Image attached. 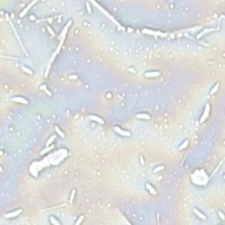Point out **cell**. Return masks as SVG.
<instances>
[{
    "instance_id": "12",
    "label": "cell",
    "mask_w": 225,
    "mask_h": 225,
    "mask_svg": "<svg viewBox=\"0 0 225 225\" xmlns=\"http://www.w3.org/2000/svg\"><path fill=\"white\" fill-rule=\"evenodd\" d=\"M55 131H56V135H58L60 137H62V138H64L65 137V134H64V132L62 130V129L59 128L58 126H56L55 127Z\"/></svg>"
},
{
    "instance_id": "22",
    "label": "cell",
    "mask_w": 225,
    "mask_h": 225,
    "mask_svg": "<svg viewBox=\"0 0 225 225\" xmlns=\"http://www.w3.org/2000/svg\"><path fill=\"white\" fill-rule=\"evenodd\" d=\"M164 169H165V166H164V165H159V166H157V167H156L153 170V172L156 173V172H160V171H163Z\"/></svg>"
},
{
    "instance_id": "15",
    "label": "cell",
    "mask_w": 225,
    "mask_h": 225,
    "mask_svg": "<svg viewBox=\"0 0 225 225\" xmlns=\"http://www.w3.org/2000/svg\"><path fill=\"white\" fill-rule=\"evenodd\" d=\"M212 31H214V29H208V28H205L204 30H202L201 32L200 33L199 35H197V37H196V38H197V39H201L204 35H206V34H208V33H209V32H212Z\"/></svg>"
},
{
    "instance_id": "8",
    "label": "cell",
    "mask_w": 225,
    "mask_h": 225,
    "mask_svg": "<svg viewBox=\"0 0 225 225\" xmlns=\"http://www.w3.org/2000/svg\"><path fill=\"white\" fill-rule=\"evenodd\" d=\"M88 118L90 119V120H93V121L95 122H98V123H99V124H104L105 123V121H104V120L101 117H99V116L98 115H89L88 116Z\"/></svg>"
},
{
    "instance_id": "27",
    "label": "cell",
    "mask_w": 225,
    "mask_h": 225,
    "mask_svg": "<svg viewBox=\"0 0 225 225\" xmlns=\"http://www.w3.org/2000/svg\"><path fill=\"white\" fill-rule=\"evenodd\" d=\"M69 77H70V79H77V75H71Z\"/></svg>"
},
{
    "instance_id": "16",
    "label": "cell",
    "mask_w": 225,
    "mask_h": 225,
    "mask_svg": "<svg viewBox=\"0 0 225 225\" xmlns=\"http://www.w3.org/2000/svg\"><path fill=\"white\" fill-rule=\"evenodd\" d=\"M75 195H76V189L73 188L71 192V194H70V200H69V203L72 204L74 201V199H75Z\"/></svg>"
},
{
    "instance_id": "6",
    "label": "cell",
    "mask_w": 225,
    "mask_h": 225,
    "mask_svg": "<svg viewBox=\"0 0 225 225\" xmlns=\"http://www.w3.org/2000/svg\"><path fill=\"white\" fill-rule=\"evenodd\" d=\"M160 75L161 73L156 71H150L144 73V77H158Z\"/></svg>"
},
{
    "instance_id": "20",
    "label": "cell",
    "mask_w": 225,
    "mask_h": 225,
    "mask_svg": "<svg viewBox=\"0 0 225 225\" xmlns=\"http://www.w3.org/2000/svg\"><path fill=\"white\" fill-rule=\"evenodd\" d=\"M54 149V146H47V148H45L44 150H42L41 151V155H45L46 153H47L48 151H50V150H52Z\"/></svg>"
},
{
    "instance_id": "23",
    "label": "cell",
    "mask_w": 225,
    "mask_h": 225,
    "mask_svg": "<svg viewBox=\"0 0 225 225\" xmlns=\"http://www.w3.org/2000/svg\"><path fill=\"white\" fill-rule=\"evenodd\" d=\"M40 89H41V90L45 91V92L47 93V95H49V96H51V92H50V91L47 90V88L46 87V85H41V87H40Z\"/></svg>"
},
{
    "instance_id": "13",
    "label": "cell",
    "mask_w": 225,
    "mask_h": 225,
    "mask_svg": "<svg viewBox=\"0 0 225 225\" xmlns=\"http://www.w3.org/2000/svg\"><path fill=\"white\" fill-rule=\"evenodd\" d=\"M49 223L53 225H61V222L58 221V219L56 218L54 215H50L49 217Z\"/></svg>"
},
{
    "instance_id": "11",
    "label": "cell",
    "mask_w": 225,
    "mask_h": 225,
    "mask_svg": "<svg viewBox=\"0 0 225 225\" xmlns=\"http://www.w3.org/2000/svg\"><path fill=\"white\" fill-rule=\"evenodd\" d=\"M145 187H146V189L148 190V192L150 193V194H152V195H156V189H155L154 187H153L150 184H149V183H146V184H145Z\"/></svg>"
},
{
    "instance_id": "1",
    "label": "cell",
    "mask_w": 225,
    "mask_h": 225,
    "mask_svg": "<svg viewBox=\"0 0 225 225\" xmlns=\"http://www.w3.org/2000/svg\"><path fill=\"white\" fill-rule=\"evenodd\" d=\"M114 130L116 134H118V135H121V136H125V137H129V136H131V133L129 131L124 130V129H122L120 127H117V126L114 127Z\"/></svg>"
},
{
    "instance_id": "14",
    "label": "cell",
    "mask_w": 225,
    "mask_h": 225,
    "mask_svg": "<svg viewBox=\"0 0 225 225\" xmlns=\"http://www.w3.org/2000/svg\"><path fill=\"white\" fill-rule=\"evenodd\" d=\"M189 145V140L188 139H186L185 141H183V142L180 144V146L178 147V150H183L185 149H187Z\"/></svg>"
},
{
    "instance_id": "26",
    "label": "cell",
    "mask_w": 225,
    "mask_h": 225,
    "mask_svg": "<svg viewBox=\"0 0 225 225\" xmlns=\"http://www.w3.org/2000/svg\"><path fill=\"white\" fill-rule=\"evenodd\" d=\"M86 8H87V12L89 14H91L92 13V9H91V6H90V4L88 2H86Z\"/></svg>"
},
{
    "instance_id": "5",
    "label": "cell",
    "mask_w": 225,
    "mask_h": 225,
    "mask_svg": "<svg viewBox=\"0 0 225 225\" xmlns=\"http://www.w3.org/2000/svg\"><path fill=\"white\" fill-rule=\"evenodd\" d=\"M11 100L12 101V102H16V103H20V104H23V105H26V104H28V101L26 99H25V98H23V97H13V98H12Z\"/></svg>"
},
{
    "instance_id": "7",
    "label": "cell",
    "mask_w": 225,
    "mask_h": 225,
    "mask_svg": "<svg viewBox=\"0 0 225 225\" xmlns=\"http://www.w3.org/2000/svg\"><path fill=\"white\" fill-rule=\"evenodd\" d=\"M193 212L194 213V214H196L197 215V217H199L200 219H201V220H207V216H206V214H204L201 211L200 209H198V208H193Z\"/></svg>"
},
{
    "instance_id": "9",
    "label": "cell",
    "mask_w": 225,
    "mask_h": 225,
    "mask_svg": "<svg viewBox=\"0 0 225 225\" xmlns=\"http://www.w3.org/2000/svg\"><path fill=\"white\" fill-rule=\"evenodd\" d=\"M135 117L139 120H150V118H151V116L147 113H139L135 115Z\"/></svg>"
},
{
    "instance_id": "2",
    "label": "cell",
    "mask_w": 225,
    "mask_h": 225,
    "mask_svg": "<svg viewBox=\"0 0 225 225\" xmlns=\"http://www.w3.org/2000/svg\"><path fill=\"white\" fill-rule=\"evenodd\" d=\"M209 114H210V105L208 103L206 105V107H205V108H204L203 114H202L201 117V120H200V123H203L208 119V117L209 116Z\"/></svg>"
},
{
    "instance_id": "17",
    "label": "cell",
    "mask_w": 225,
    "mask_h": 225,
    "mask_svg": "<svg viewBox=\"0 0 225 225\" xmlns=\"http://www.w3.org/2000/svg\"><path fill=\"white\" fill-rule=\"evenodd\" d=\"M219 87H220V83H216V84H214V87L210 90V95H213V94H214L215 92H218V90H219Z\"/></svg>"
},
{
    "instance_id": "10",
    "label": "cell",
    "mask_w": 225,
    "mask_h": 225,
    "mask_svg": "<svg viewBox=\"0 0 225 225\" xmlns=\"http://www.w3.org/2000/svg\"><path fill=\"white\" fill-rule=\"evenodd\" d=\"M142 33H143V34H147V35H158V36L163 35L162 33L156 32V31L150 30V29H143V30H142Z\"/></svg>"
},
{
    "instance_id": "3",
    "label": "cell",
    "mask_w": 225,
    "mask_h": 225,
    "mask_svg": "<svg viewBox=\"0 0 225 225\" xmlns=\"http://www.w3.org/2000/svg\"><path fill=\"white\" fill-rule=\"evenodd\" d=\"M22 212H23V209L22 208H19V209H16L14 210V211H12V212L10 213H7V214H4V216L6 217V218H15V217L19 216V214H21Z\"/></svg>"
},
{
    "instance_id": "24",
    "label": "cell",
    "mask_w": 225,
    "mask_h": 225,
    "mask_svg": "<svg viewBox=\"0 0 225 225\" xmlns=\"http://www.w3.org/2000/svg\"><path fill=\"white\" fill-rule=\"evenodd\" d=\"M218 216L220 217V219H221L222 221H224L225 220V215L222 211H218Z\"/></svg>"
},
{
    "instance_id": "28",
    "label": "cell",
    "mask_w": 225,
    "mask_h": 225,
    "mask_svg": "<svg viewBox=\"0 0 225 225\" xmlns=\"http://www.w3.org/2000/svg\"><path fill=\"white\" fill-rule=\"evenodd\" d=\"M30 19H35V17H33V16H31Z\"/></svg>"
},
{
    "instance_id": "25",
    "label": "cell",
    "mask_w": 225,
    "mask_h": 225,
    "mask_svg": "<svg viewBox=\"0 0 225 225\" xmlns=\"http://www.w3.org/2000/svg\"><path fill=\"white\" fill-rule=\"evenodd\" d=\"M47 31H48V33H49L52 36H55V35H55V33H54V31L52 30V28L50 27L49 26H47Z\"/></svg>"
},
{
    "instance_id": "18",
    "label": "cell",
    "mask_w": 225,
    "mask_h": 225,
    "mask_svg": "<svg viewBox=\"0 0 225 225\" xmlns=\"http://www.w3.org/2000/svg\"><path fill=\"white\" fill-rule=\"evenodd\" d=\"M21 69L24 72L28 74V75H33V74H34V71H33L30 68H28V67H26V66H21Z\"/></svg>"
},
{
    "instance_id": "19",
    "label": "cell",
    "mask_w": 225,
    "mask_h": 225,
    "mask_svg": "<svg viewBox=\"0 0 225 225\" xmlns=\"http://www.w3.org/2000/svg\"><path fill=\"white\" fill-rule=\"evenodd\" d=\"M56 135H51L48 139H47V142H46V146H50L51 145L52 143L54 142V141L56 140Z\"/></svg>"
},
{
    "instance_id": "4",
    "label": "cell",
    "mask_w": 225,
    "mask_h": 225,
    "mask_svg": "<svg viewBox=\"0 0 225 225\" xmlns=\"http://www.w3.org/2000/svg\"><path fill=\"white\" fill-rule=\"evenodd\" d=\"M36 3H37V1H33V2H31L30 4H28L27 6L26 7V8L24 9L23 11H22L21 12H20V14H19V17H20V18L25 17V16H26V14H27L28 11H29V10H30V9L32 8V6H34V5H35V4H36Z\"/></svg>"
},
{
    "instance_id": "21",
    "label": "cell",
    "mask_w": 225,
    "mask_h": 225,
    "mask_svg": "<svg viewBox=\"0 0 225 225\" xmlns=\"http://www.w3.org/2000/svg\"><path fill=\"white\" fill-rule=\"evenodd\" d=\"M84 214H82V215H80L78 218H77V221L75 222V225H79V224H81L83 222H84Z\"/></svg>"
}]
</instances>
